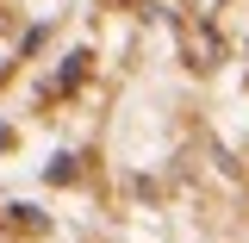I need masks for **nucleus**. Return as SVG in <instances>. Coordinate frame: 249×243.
Segmentation results:
<instances>
[{
  "instance_id": "1",
  "label": "nucleus",
  "mask_w": 249,
  "mask_h": 243,
  "mask_svg": "<svg viewBox=\"0 0 249 243\" xmlns=\"http://www.w3.org/2000/svg\"><path fill=\"white\" fill-rule=\"evenodd\" d=\"M81 75H88V50H75V56H69V69H62V81H56V88H75Z\"/></svg>"
},
{
  "instance_id": "2",
  "label": "nucleus",
  "mask_w": 249,
  "mask_h": 243,
  "mask_svg": "<svg viewBox=\"0 0 249 243\" xmlns=\"http://www.w3.org/2000/svg\"><path fill=\"white\" fill-rule=\"evenodd\" d=\"M6 144H13V137H6V131H0V150H6Z\"/></svg>"
}]
</instances>
